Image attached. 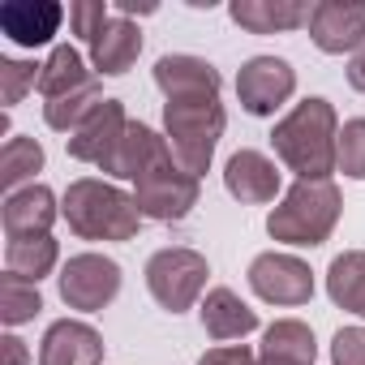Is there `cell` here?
Here are the masks:
<instances>
[{"mask_svg":"<svg viewBox=\"0 0 365 365\" xmlns=\"http://www.w3.org/2000/svg\"><path fill=\"white\" fill-rule=\"evenodd\" d=\"M275 159L297 172V180H331L339 172V112L331 99L309 95L271 129Z\"/></svg>","mask_w":365,"mask_h":365,"instance_id":"6da1fadb","label":"cell"},{"mask_svg":"<svg viewBox=\"0 0 365 365\" xmlns=\"http://www.w3.org/2000/svg\"><path fill=\"white\" fill-rule=\"evenodd\" d=\"M61 220L78 241H133L142 228V211L133 194L99 176L69 180V190L61 198Z\"/></svg>","mask_w":365,"mask_h":365,"instance_id":"7a4b0ae2","label":"cell"},{"mask_svg":"<svg viewBox=\"0 0 365 365\" xmlns=\"http://www.w3.org/2000/svg\"><path fill=\"white\" fill-rule=\"evenodd\" d=\"M344 215V194L335 180H297L284 190L279 207L267 215V237L292 250H318L331 241Z\"/></svg>","mask_w":365,"mask_h":365,"instance_id":"3957f363","label":"cell"},{"mask_svg":"<svg viewBox=\"0 0 365 365\" xmlns=\"http://www.w3.org/2000/svg\"><path fill=\"white\" fill-rule=\"evenodd\" d=\"M228 129V112L220 99H168L163 103V138L172 159L190 176H207L215 146Z\"/></svg>","mask_w":365,"mask_h":365,"instance_id":"277c9868","label":"cell"},{"mask_svg":"<svg viewBox=\"0 0 365 365\" xmlns=\"http://www.w3.org/2000/svg\"><path fill=\"white\" fill-rule=\"evenodd\" d=\"M142 275H146V288H150L159 309L185 314L202 301L207 279H211V262H207V254H198L190 245H168V250H155L146 258Z\"/></svg>","mask_w":365,"mask_h":365,"instance_id":"5b68a950","label":"cell"},{"mask_svg":"<svg viewBox=\"0 0 365 365\" xmlns=\"http://www.w3.org/2000/svg\"><path fill=\"white\" fill-rule=\"evenodd\" d=\"M202 198V180L190 176L172 155H163L146 176L133 180V202L142 211V220H155V224H180L190 220V211L198 207Z\"/></svg>","mask_w":365,"mask_h":365,"instance_id":"8992f818","label":"cell"},{"mask_svg":"<svg viewBox=\"0 0 365 365\" xmlns=\"http://www.w3.org/2000/svg\"><path fill=\"white\" fill-rule=\"evenodd\" d=\"M120 284H125L120 262L108 258V254H95V250L73 254V258L61 267V275H56L61 301H65L69 309H78V314H99V309H108V305L120 297Z\"/></svg>","mask_w":365,"mask_h":365,"instance_id":"52a82bcc","label":"cell"},{"mask_svg":"<svg viewBox=\"0 0 365 365\" xmlns=\"http://www.w3.org/2000/svg\"><path fill=\"white\" fill-rule=\"evenodd\" d=\"M245 279H250V288H254L258 301L279 305V309H297V305H309L314 301V271L297 254L267 250V254H258L250 262Z\"/></svg>","mask_w":365,"mask_h":365,"instance_id":"ba28073f","label":"cell"},{"mask_svg":"<svg viewBox=\"0 0 365 365\" xmlns=\"http://www.w3.org/2000/svg\"><path fill=\"white\" fill-rule=\"evenodd\" d=\"M297 95V69L284 56H250L237 73V99L241 112L267 120Z\"/></svg>","mask_w":365,"mask_h":365,"instance_id":"9c48e42d","label":"cell"},{"mask_svg":"<svg viewBox=\"0 0 365 365\" xmlns=\"http://www.w3.org/2000/svg\"><path fill=\"white\" fill-rule=\"evenodd\" d=\"M309 39L327 56H356L365 48V0H318L309 14Z\"/></svg>","mask_w":365,"mask_h":365,"instance_id":"30bf717a","label":"cell"},{"mask_svg":"<svg viewBox=\"0 0 365 365\" xmlns=\"http://www.w3.org/2000/svg\"><path fill=\"white\" fill-rule=\"evenodd\" d=\"M125 129H129L125 103H120V99H103V103H95V112L65 138V150H69V159H78V163L103 168V163L112 159L116 142L125 138Z\"/></svg>","mask_w":365,"mask_h":365,"instance_id":"8fae6325","label":"cell"},{"mask_svg":"<svg viewBox=\"0 0 365 365\" xmlns=\"http://www.w3.org/2000/svg\"><path fill=\"white\" fill-rule=\"evenodd\" d=\"M155 86L168 99H220L224 78L211 61L190 56V52H168L155 61Z\"/></svg>","mask_w":365,"mask_h":365,"instance_id":"7c38bea8","label":"cell"},{"mask_svg":"<svg viewBox=\"0 0 365 365\" xmlns=\"http://www.w3.org/2000/svg\"><path fill=\"white\" fill-rule=\"evenodd\" d=\"M224 190L241 207H267V202L279 198V168H275L271 155H262L254 146H241L224 163Z\"/></svg>","mask_w":365,"mask_h":365,"instance_id":"4fadbf2b","label":"cell"},{"mask_svg":"<svg viewBox=\"0 0 365 365\" xmlns=\"http://www.w3.org/2000/svg\"><path fill=\"white\" fill-rule=\"evenodd\" d=\"M61 220V202L56 194L35 180V185H22L18 194H5V207H0V224H5V241L18 237H52V224Z\"/></svg>","mask_w":365,"mask_h":365,"instance_id":"5bb4252c","label":"cell"},{"mask_svg":"<svg viewBox=\"0 0 365 365\" xmlns=\"http://www.w3.org/2000/svg\"><path fill=\"white\" fill-rule=\"evenodd\" d=\"M39 365H103V335L82 318H56L39 339Z\"/></svg>","mask_w":365,"mask_h":365,"instance_id":"9a60e30c","label":"cell"},{"mask_svg":"<svg viewBox=\"0 0 365 365\" xmlns=\"http://www.w3.org/2000/svg\"><path fill=\"white\" fill-rule=\"evenodd\" d=\"M61 22H65V9L56 0H9V5H0V31H5V39H14L18 48L52 43Z\"/></svg>","mask_w":365,"mask_h":365,"instance_id":"2e32d148","label":"cell"},{"mask_svg":"<svg viewBox=\"0 0 365 365\" xmlns=\"http://www.w3.org/2000/svg\"><path fill=\"white\" fill-rule=\"evenodd\" d=\"M163 155H172V150H168V138H163V133H155V129H150V125H142V120H129L125 138L116 142L112 159H108L99 172H108L112 180H138V176H146Z\"/></svg>","mask_w":365,"mask_h":365,"instance_id":"e0dca14e","label":"cell"},{"mask_svg":"<svg viewBox=\"0 0 365 365\" xmlns=\"http://www.w3.org/2000/svg\"><path fill=\"white\" fill-rule=\"evenodd\" d=\"M314 5L305 0H232L228 18L250 31V35H284V31H301L309 26Z\"/></svg>","mask_w":365,"mask_h":365,"instance_id":"ac0fdd59","label":"cell"},{"mask_svg":"<svg viewBox=\"0 0 365 365\" xmlns=\"http://www.w3.org/2000/svg\"><path fill=\"white\" fill-rule=\"evenodd\" d=\"M142 56V26L133 18H120L112 14L108 31L91 43V69L103 73V78H125Z\"/></svg>","mask_w":365,"mask_h":365,"instance_id":"d6986e66","label":"cell"},{"mask_svg":"<svg viewBox=\"0 0 365 365\" xmlns=\"http://www.w3.org/2000/svg\"><path fill=\"white\" fill-rule=\"evenodd\" d=\"M198 318L215 344H232V339H245L258 331V309H250L232 288H211L198 305Z\"/></svg>","mask_w":365,"mask_h":365,"instance_id":"ffe728a7","label":"cell"},{"mask_svg":"<svg viewBox=\"0 0 365 365\" xmlns=\"http://www.w3.org/2000/svg\"><path fill=\"white\" fill-rule=\"evenodd\" d=\"M95 82H99V73L86 69L82 52H78L73 43H56V48L48 52V61H43L39 95H43V103H52V99H65V95L86 91V86H95Z\"/></svg>","mask_w":365,"mask_h":365,"instance_id":"44dd1931","label":"cell"},{"mask_svg":"<svg viewBox=\"0 0 365 365\" xmlns=\"http://www.w3.org/2000/svg\"><path fill=\"white\" fill-rule=\"evenodd\" d=\"M327 297L335 309L365 318V250H344L327 267Z\"/></svg>","mask_w":365,"mask_h":365,"instance_id":"7402d4cb","label":"cell"},{"mask_svg":"<svg viewBox=\"0 0 365 365\" xmlns=\"http://www.w3.org/2000/svg\"><path fill=\"white\" fill-rule=\"evenodd\" d=\"M258 356H284V361H297V365H314L318 361L314 327L301 322V318H275L271 327H262Z\"/></svg>","mask_w":365,"mask_h":365,"instance_id":"603a6c76","label":"cell"},{"mask_svg":"<svg viewBox=\"0 0 365 365\" xmlns=\"http://www.w3.org/2000/svg\"><path fill=\"white\" fill-rule=\"evenodd\" d=\"M61 267V245L52 237H18L5 245V271L18 275V279H48L52 271Z\"/></svg>","mask_w":365,"mask_h":365,"instance_id":"cb8c5ba5","label":"cell"},{"mask_svg":"<svg viewBox=\"0 0 365 365\" xmlns=\"http://www.w3.org/2000/svg\"><path fill=\"white\" fill-rule=\"evenodd\" d=\"M43 146L35 138H9L0 146V185L5 194H18L22 185H35V172H43Z\"/></svg>","mask_w":365,"mask_h":365,"instance_id":"d4e9b609","label":"cell"},{"mask_svg":"<svg viewBox=\"0 0 365 365\" xmlns=\"http://www.w3.org/2000/svg\"><path fill=\"white\" fill-rule=\"evenodd\" d=\"M103 99H108V95L99 91V82L86 86V91H73V95H65V99H52V103H43V125L69 138V133L95 112V103H103Z\"/></svg>","mask_w":365,"mask_h":365,"instance_id":"484cf974","label":"cell"},{"mask_svg":"<svg viewBox=\"0 0 365 365\" xmlns=\"http://www.w3.org/2000/svg\"><path fill=\"white\" fill-rule=\"evenodd\" d=\"M39 309H43L39 284L18 279V275H9V271L0 275V322H5V327H22V322H31Z\"/></svg>","mask_w":365,"mask_h":365,"instance_id":"4316f807","label":"cell"},{"mask_svg":"<svg viewBox=\"0 0 365 365\" xmlns=\"http://www.w3.org/2000/svg\"><path fill=\"white\" fill-rule=\"evenodd\" d=\"M39 73H43V65H35V61L0 56V103H5V108L22 103V99H26V91H35V86H39Z\"/></svg>","mask_w":365,"mask_h":365,"instance_id":"83f0119b","label":"cell"},{"mask_svg":"<svg viewBox=\"0 0 365 365\" xmlns=\"http://www.w3.org/2000/svg\"><path fill=\"white\" fill-rule=\"evenodd\" d=\"M108 22H112V5H108V0H73V5H69V31L86 48L108 31Z\"/></svg>","mask_w":365,"mask_h":365,"instance_id":"f1b7e54d","label":"cell"},{"mask_svg":"<svg viewBox=\"0 0 365 365\" xmlns=\"http://www.w3.org/2000/svg\"><path fill=\"white\" fill-rule=\"evenodd\" d=\"M339 172L348 180H365V116L339 125Z\"/></svg>","mask_w":365,"mask_h":365,"instance_id":"f546056e","label":"cell"},{"mask_svg":"<svg viewBox=\"0 0 365 365\" xmlns=\"http://www.w3.org/2000/svg\"><path fill=\"white\" fill-rule=\"evenodd\" d=\"M331 365H365V327H339L331 335Z\"/></svg>","mask_w":365,"mask_h":365,"instance_id":"4dcf8cb0","label":"cell"},{"mask_svg":"<svg viewBox=\"0 0 365 365\" xmlns=\"http://www.w3.org/2000/svg\"><path fill=\"white\" fill-rule=\"evenodd\" d=\"M198 365H258V352L250 344H220V348H207Z\"/></svg>","mask_w":365,"mask_h":365,"instance_id":"1f68e13d","label":"cell"},{"mask_svg":"<svg viewBox=\"0 0 365 365\" xmlns=\"http://www.w3.org/2000/svg\"><path fill=\"white\" fill-rule=\"evenodd\" d=\"M0 348H5V365H31V352H26V344H22L14 331L0 339Z\"/></svg>","mask_w":365,"mask_h":365,"instance_id":"d6a6232c","label":"cell"},{"mask_svg":"<svg viewBox=\"0 0 365 365\" xmlns=\"http://www.w3.org/2000/svg\"><path fill=\"white\" fill-rule=\"evenodd\" d=\"M344 73H348V86L365 95V48H361V52H356V56L348 61V69H344Z\"/></svg>","mask_w":365,"mask_h":365,"instance_id":"836d02e7","label":"cell"},{"mask_svg":"<svg viewBox=\"0 0 365 365\" xmlns=\"http://www.w3.org/2000/svg\"><path fill=\"white\" fill-rule=\"evenodd\" d=\"M258 365H297V361H284V356H258Z\"/></svg>","mask_w":365,"mask_h":365,"instance_id":"e575fe53","label":"cell"}]
</instances>
